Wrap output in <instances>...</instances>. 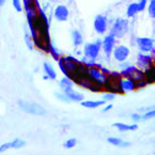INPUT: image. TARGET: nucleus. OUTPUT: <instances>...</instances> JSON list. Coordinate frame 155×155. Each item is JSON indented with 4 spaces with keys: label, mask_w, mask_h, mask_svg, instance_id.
Here are the masks:
<instances>
[{
    "label": "nucleus",
    "mask_w": 155,
    "mask_h": 155,
    "mask_svg": "<svg viewBox=\"0 0 155 155\" xmlns=\"http://www.w3.org/2000/svg\"><path fill=\"white\" fill-rule=\"evenodd\" d=\"M57 62H58V67H59L61 71L64 74V76L70 78L71 80L78 74L83 73L85 69L81 61L76 59V58L73 55H65V57L62 55Z\"/></svg>",
    "instance_id": "nucleus-1"
},
{
    "label": "nucleus",
    "mask_w": 155,
    "mask_h": 155,
    "mask_svg": "<svg viewBox=\"0 0 155 155\" xmlns=\"http://www.w3.org/2000/svg\"><path fill=\"white\" fill-rule=\"evenodd\" d=\"M73 81H75L79 86H81V87H84V89H86L89 91H92V92H100L104 89L102 85H100L97 83H95L94 80H91L84 71L80 73V74H78L73 79Z\"/></svg>",
    "instance_id": "nucleus-2"
},
{
    "label": "nucleus",
    "mask_w": 155,
    "mask_h": 155,
    "mask_svg": "<svg viewBox=\"0 0 155 155\" xmlns=\"http://www.w3.org/2000/svg\"><path fill=\"white\" fill-rule=\"evenodd\" d=\"M128 31H129V21L127 18L118 17L116 21H113L110 30V35H112L116 40H121L128 33Z\"/></svg>",
    "instance_id": "nucleus-3"
},
{
    "label": "nucleus",
    "mask_w": 155,
    "mask_h": 155,
    "mask_svg": "<svg viewBox=\"0 0 155 155\" xmlns=\"http://www.w3.org/2000/svg\"><path fill=\"white\" fill-rule=\"evenodd\" d=\"M17 106L20 107L24 112L28 113V114H33V116H46L47 114V110L37 102H31V101H26V100H18L17 101Z\"/></svg>",
    "instance_id": "nucleus-4"
},
{
    "label": "nucleus",
    "mask_w": 155,
    "mask_h": 155,
    "mask_svg": "<svg viewBox=\"0 0 155 155\" xmlns=\"http://www.w3.org/2000/svg\"><path fill=\"white\" fill-rule=\"evenodd\" d=\"M121 73L118 71H110V74L106 78V81L104 84V89L114 92V94H122L121 87H120V80H121Z\"/></svg>",
    "instance_id": "nucleus-5"
},
{
    "label": "nucleus",
    "mask_w": 155,
    "mask_h": 155,
    "mask_svg": "<svg viewBox=\"0 0 155 155\" xmlns=\"http://www.w3.org/2000/svg\"><path fill=\"white\" fill-rule=\"evenodd\" d=\"M121 75L124 76V78H130V79H133L134 81L145 79L144 71H142L139 68H137L135 65H132L130 63H128L127 65L121 68Z\"/></svg>",
    "instance_id": "nucleus-6"
},
{
    "label": "nucleus",
    "mask_w": 155,
    "mask_h": 155,
    "mask_svg": "<svg viewBox=\"0 0 155 155\" xmlns=\"http://www.w3.org/2000/svg\"><path fill=\"white\" fill-rule=\"evenodd\" d=\"M83 52H84V58L95 61L101 53V40H96L94 42L85 43Z\"/></svg>",
    "instance_id": "nucleus-7"
},
{
    "label": "nucleus",
    "mask_w": 155,
    "mask_h": 155,
    "mask_svg": "<svg viewBox=\"0 0 155 155\" xmlns=\"http://www.w3.org/2000/svg\"><path fill=\"white\" fill-rule=\"evenodd\" d=\"M84 73L90 78L91 80H94L95 83H97V84H100V85L104 86V84H105V81H106L107 75H106V74H105L97 65L85 68V69H84Z\"/></svg>",
    "instance_id": "nucleus-8"
},
{
    "label": "nucleus",
    "mask_w": 155,
    "mask_h": 155,
    "mask_svg": "<svg viewBox=\"0 0 155 155\" xmlns=\"http://www.w3.org/2000/svg\"><path fill=\"white\" fill-rule=\"evenodd\" d=\"M112 57L116 62L118 63H122V62H126L128 58H129V54H130V49L128 46L126 45H116L112 49Z\"/></svg>",
    "instance_id": "nucleus-9"
},
{
    "label": "nucleus",
    "mask_w": 155,
    "mask_h": 155,
    "mask_svg": "<svg viewBox=\"0 0 155 155\" xmlns=\"http://www.w3.org/2000/svg\"><path fill=\"white\" fill-rule=\"evenodd\" d=\"M154 67V57L150 53H138L137 55V68L142 71H147Z\"/></svg>",
    "instance_id": "nucleus-10"
},
{
    "label": "nucleus",
    "mask_w": 155,
    "mask_h": 155,
    "mask_svg": "<svg viewBox=\"0 0 155 155\" xmlns=\"http://www.w3.org/2000/svg\"><path fill=\"white\" fill-rule=\"evenodd\" d=\"M135 43H137L138 48L143 53H150L153 54L155 51V45L154 40L150 37H137L135 38Z\"/></svg>",
    "instance_id": "nucleus-11"
},
{
    "label": "nucleus",
    "mask_w": 155,
    "mask_h": 155,
    "mask_svg": "<svg viewBox=\"0 0 155 155\" xmlns=\"http://www.w3.org/2000/svg\"><path fill=\"white\" fill-rule=\"evenodd\" d=\"M108 28V18L105 15H96L94 18V30L97 35H105Z\"/></svg>",
    "instance_id": "nucleus-12"
},
{
    "label": "nucleus",
    "mask_w": 155,
    "mask_h": 155,
    "mask_svg": "<svg viewBox=\"0 0 155 155\" xmlns=\"http://www.w3.org/2000/svg\"><path fill=\"white\" fill-rule=\"evenodd\" d=\"M114 46H116V38L110 33L104 37V40H101V49L104 51V53L107 58L111 57V53H112V49Z\"/></svg>",
    "instance_id": "nucleus-13"
},
{
    "label": "nucleus",
    "mask_w": 155,
    "mask_h": 155,
    "mask_svg": "<svg viewBox=\"0 0 155 155\" xmlns=\"http://www.w3.org/2000/svg\"><path fill=\"white\" fill-rule=\"evenodd\" d=\"M69 15H70V11L68 9V6L63 5V4H59L57 5L55 9H54V12H53V16L54 18L58 21V22H64L69 18Z\"/></svg>",
    "instance_id": "nucleus-14"
},
{
    "label": "nucleus",
    "mask_w": 155,
    "mask_h": 155,
    "mask_svg": "<svg viewBox=\"0 0 155 155\" xmlns=\"http://www.w3.org/2000/svg\"><path fill=\"white\" fill-rule=\"evenodd\" d=\"M120 87H121L122 94H127V92H132V91L137 90V87H135V81L133 79H130V78H124V76H122L120 80Z\"/></svg>",
    "instance_id": "nucleus-15"
},
{
    "label": "nucleus",
    "mask_w": 155,
    "mask_h": 155,
    "mask_svg": "<svg viewBox=\"0 0 155 155\" xmlns=\"http://www.w3.org/2000/svg\"><path fill=\"white\" fill-rule=\"evenodd\" d=\"M63 92L67 95V97L70 100V102H81L84 100V95L79 91L74 90L73 87H70L68 90H64Z\"/></svg>",
    "instance_id": "nucleus-16"
},
{
    "label": "nucleus",
    "mask_w": 155,
    "mask_h": 155,
    "mask_svg": "<svg viewBox=\"0 0 155 155\" xmlns=\"http://www.w3.org/2000/svg\"><path fill=\"white\" fill-rule=\"evenodd\" d=\"M80 104H81V106L85 107V108L95 110V108H99V107L104 106L106 102H105L104 100H83Z\"/></svg>",
    "instance_id": "nucleus-17"
},
{
    "label": "nucleus",
    "mask_w": 155,
    "mask_h": 155,
    "mask_svg": "<svg viewBox=\"0 0 155 155\" xmlns=\"http://www.w3.org/2000/svg\"><path fill=\"white\" fill-rule=\"evenodd\" d=\"M107 143H110L113 147H118V148H128L130 147V142H127L124 139H121L118 137H108Z\"/></svg>",
    "instance_id": "nucleus-18"
},
{
    "label": "nucleus",
    "mask_w": 155,
    "mask_h": 155,
    "mask_svg": "<svg viewBox=\"0 0 155 155\" xmlns=\"http://www.w3.org/2000/svg\"><path fill=\"white\" fill-rule=\"evenodd\" d=\"M70 36H71V41H73L74 47H79L84 43V37L79 30H73L70 32Z\"/></svg>",
    "instance_id": "nucleus-19"
},
{
    "label": "nucleus",
    "mask_w": 155,
    "mask_h": 155,
    "mask_svg": "<svg viewBox=\"0 0 155 155\" xmlns=\"http://www.w3.org/2000/svg\"><path fill=\"white\" fill-rule=\"evenodd\" d=\"M113 127L117 128L120 132H127V130H137L138 129V124L133 123V124H127L123 122H116L113 123Z\"/></svg>",
    "instance_id": "nucleus-20"
},
{
    "label": "nucleus",
    "mask_w": 155,
    "mask_h": 155,
    "mask_svg": "<svg viewBox=\"0 0 155 155\" xmlns=\"http://www.w3.org/2000/svg\"><path fill=\"white\" fill-rule=\"evenodd\" d=\"M43 70H45V74L49 78V80H55L57 79V71H55L54 67L52 65V63L45 62L43 63Z\"/></svg>",
    "instance_id": "nucleus-21"
},
{
    "label": "nucleus",
    "mask_w": 155,
    "mask_h": 155,
    "mask_svg": "<svg viewBox=\"0 0 155 155\" xmlns=\"http://www.w3.org/2000/svg\"><path fill=\"white\" fill-rule=\"evenodd\" d=\"M139 12H140V11H139V6H138V3H137V2L130 3V4L127 6V17H128V18L135 17Z\"/></svg>",
    "instance_id": "nucleus-22"
},
{
    "label": "nucleus",
    "mask_w": 155,
    "mask_h": 155,
    "mask_svg": "<svg viewBox=\"0 0 155 155\" xmlns=\"http://www.w3.org/2000/svg\"><path fill=\"white\" fill-rule=\"evenodd\" d=\"M51 55H52V58H53V59L57 62L58 59H59V58L62 57V52L59 51V49H58L55 46H54V43L51 41L49 42V46H48V51H47Z\"/></svg>",
    "instance_id": "nucleus-23"
},
{
    "label": "nucleus",
    "mask_w": 155,
    "mask_h": 155,
    "mask_svg": "<svg viewBox=\"0 0 155 155\" xmlns=\"http://www.w3.org/2000/svg\"><path fill=\"white\" fill-rule=\"evenodd\" d=\"M58 84H59V87L62 89V91H64V90H68V89L73 87L74 81L70 79V78H68V76H63L62 79L58 81Z\"/></svg>",
    "instance_id": "nucleus-24"
},
{
    "label": "nucleus",
    "mask_w": 155,
    "mask_h": 155,
    "mask_svg": "<svg viewBox=\"0 0 155 155\" xmlns=\"http://www.w3.org/2000/svg\"><path fill=\"white\" fill-rule=\"evenodd\" d=\"M25 145H26V142L24 139H20V138H15L12 142H10L11 149H21Z\"/></svg>",
    "instance_id": "nucleus-25"
},
{
    "label": "nucleus",
    "mask_w": 155,
    "mask_h": 155,
    "mask_svg": "<svg viewBox=\"0 0 155 155\" xmlns=\"http://www.w3.org/2000/svg\"><path fill=\"white\" fill-rule=\"evenodd\" d=\"M149 2V0H148ZM148 5V14H149V17L151 20L155 18V0H150V2L147 4Z\"/></svg>",
    "instance_id": "nucleus-26"
},
{
    "label": "nucleus",
    "mask_w": 155,
    "mask_h": 155,
    "mask_svg": "<svg viewBox=\"0 0 155 155\" xmlns=\"http://www.w3.org/2000/svg\"><path fill=\"white\" fill-rule=\"evenodd\" d=\"M25 43L30 51H33L35 45H33V40H32V36L30 32H25Z\"/></svg>",
    "instance_id": "nucleus-27"
},
{
    "label": "nucleus",
    "mask_w": 155,
    "mask_h": 155,
    "mask_svg": "<svg viewBox=\"0 0 155 155\" xmlns=\"http://www.w3.org/2000/svg\"><path fill=\"white\" fill-rule=\"evenodd\" d=\"M154 116H155V111H154V108H150V110L143 112V114H142V121H150V120L154 118Z\"/></svg>",
    "instance_id": "nucleus-28"
},
{
    "label": "nucleus",
    "mask_w": 155,
    "mask_h": 155,
    "mask_svg": "<svg viewBox=\"0 0 155 155\" xmlns=\"http://www.w3.org/2000/svg\"><path fill=\"white\" fill-rule=\"evenodd\" d=\"M76 143H78L76 138H69V139H67V140L64 142L63 147H64L65 149H73V148L76 145Z\"/></svg>",
    "instance_id": "nucleus-29"
},
{
    "label": "nucleus",
    "mask_w": 155,
    "mask_h": 155,
    "mask_svg": "<svg viewBox=\"0 0 155 155\" xmlns=\"http://www.w3.org/2000/svg\"><path fill=\"white\" fill-rule=\"evenodd\" d=\"M116 95H117V94H114V92H111V91H108V92H106V94L104 95L102 100H104L105 102H112V101L116 99Z\"/></svg>",
    "instance_id": "nucleus-30"
},
{
    "label": "nucleus",
    "mask_w": 155,
    "mask_h": 155,
    "mask_svg": "<svg viewBox=\"0 0 155 155\" xmlns=\"http://www.w3.org/2000/svg\"><path fill=\"white\" fill-rule=\"evenodd\" d=\"M54 95H55V97L59 100V101H62V102H67V104L70 102V100L67 97V95H65L64 92H55Z\"/></svg>",
    "instance_id": "nucleus-31"
},
{
    "label": "nucleus",
    "mask_w": 155,
    "mask_h": 155,
    "mask_svg": "<svg viewBox=\"0 0 155 155\" xmlns=\"http://www.w3.org/2000/svg\"><path fill=\"white\" fill-rule=\"evenodd\" d=\"M12 6L17 12H22V2L21 0H12Z\"/></svg>",
    "instance_id": "nucleus-32"
},
{
    "label": "nucleus",
    "mask_w": 155,
    "mask_h": 155,
    "mask_svg": "<svg viewBox=\"0 0 155 155\" xmlns=\"http://www.w3.org/2000/svg\"><path fill=\"white\" fill-rule=\"evenodd\" d=\"M130 118L133 120V122H134V123H137V122H140V121H142V114H140V112L133 113V114H130Z\"/></svg>",
    "instance_id": "nucleus-33"
},
{
    "label": "nucleus",
    "mask_w": 155,
    "mask_h": 155,
    "mask_svg": "<svg viewBox=\"0 0 155 155\" xmlns=\"http://www.w3.org/2000/svg\"><path fill=\"white\" fill-rule=\"evenodd\" d=\"M137 3H138V6H139V11L142 12V11H144L145 8H147L148 0H139V2H137Z\"/></svg>",
    "instance_id": "nucleus-34"
},
{
    "label": "nucleus",
    "mask_w": 155,
    "mask_h": 155,
    "mask_svg": "<svg viewBox=\"0 0 155 155\" xmlns=\"http://www.w3.org/2000/svg\"><path fill=\"white\" fill-rule=\"evenodd\" d=\"M106 104H107L106 106H105V105H104V106H101V107H102V110H101V112H102V113H106V112H108V111H111V110L113 108L112 102H106Z\"/></svg>",
    "instance_id": "nucleus-35"
},
{
    "label": "nucleus",
    "mask_w": 155,
    "mask_h": 155,
    "mask_svg": "<svg viewBox=\"0 0 155 155\" xmlns=\"http://www.w3.org/2000/svg\"><path fill=\"white\" fill-rule=\"evenodd\" d=\"M9 149H11L10 142H9V143H4V144L0 145V153H5V151H8Z\"/></svg>",
    "instance_id": "nucleus-36"
},
{
    "label": "nucleus",
    "mask_w": 155,
    "mask_h": 155,
    "mask_svg": "<svg viewBox=\"0 0 155 155\" xmlns=\"http://www.w3.org/2000/svg\"><path fill=\"white\" fill-rule=\"evenodd\" d=\"M5 3H6V0H0V8L4 6V5H5Z\"/></svg>",
    "instance_id": "nucleus-37"
},
{
    "label": "nucleus",
    "mask_w": 155,
    "mask_h": 155,
    "mask_svg": "<svg viewBox=\"0 0 155 155\" xmlns=\"http://www.w3.org/2000/svg\"><path fill=\"white\" fill-rule=\"evenodd\" d=\"M43 79H45V80H49V78H48V76L45 74V75H43Z\"/></svg>",
    "instance_id": "nucleus-38"
}]
</instances>
